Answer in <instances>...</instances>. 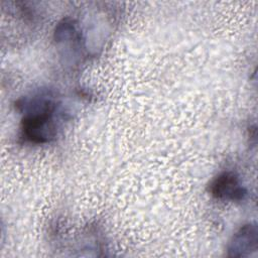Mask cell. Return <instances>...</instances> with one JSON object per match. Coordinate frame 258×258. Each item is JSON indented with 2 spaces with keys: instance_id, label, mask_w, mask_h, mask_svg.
Here are the masks:
<instances>
[{
  "instance_id": "7a4b0ae2",
  "label": "cell",
  "mask_w": 258,
  "mask_h": 258,
  "mask_svg": "<svg viewBox=\"0 0 258 258\" xmlns=\"http://www.w3.org/2000/svg\"><path fill=\"white\" fill-rule=\"evenodd\" d=\"M210 191L218 200L232 202L243 201L247 195L246 189L240 184L238 176L230 171L219 174L212 181Z\"/></svg>"
},
{
  "instance_id": "6da1fadb",
  "label": "cell",
  "mask_w": 258,
  "mask_h": 258,
  "mask_svg": "<svg viewBox=\"0 0 258 258\" xmlns=\"http://www.w3.org/2000/svg\"><path fill=\"white\" fill-rule=\"evenodd\" d=\"M21 123L22 137L34 144H43L54 138L56 130L53 121L55 105L50 100L35 99L27 104Z\"/></svg>"
},
{
  "instance_id": "3957f363",
  "label": "cell",
  "mask_w": 258,
  "mask_h": 258,
  "mask_svg": "<svg viewBox=\"0 0 258 258\" xmlns=\"http://www.w3.org/2000/svg\"><path fill=\"white\" fill-rule=\"evenodd\" d=\"M257 248V230L255 226L246 225L240 229L233 237L229 247L230 255L245 256L246 252L256 250Z\"/></svg>"
}]
</instances>
